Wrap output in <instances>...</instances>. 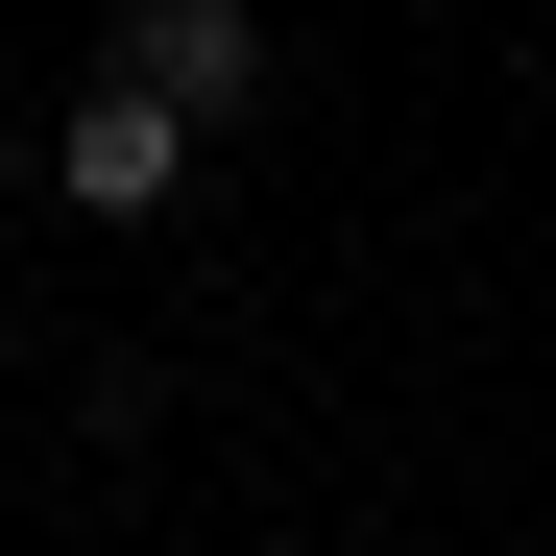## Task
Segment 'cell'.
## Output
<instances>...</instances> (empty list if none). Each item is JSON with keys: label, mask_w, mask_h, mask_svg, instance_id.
Returning <instances> with one entry per match:
<instances>
[{"label": "cell", "mask_w": 556, "mask_h": 556, "mask_svg": "<svg viewBox=\"0 0 556 556\" xmlns=\"http://www.w3.org/2000/svg\"><path fill=\"white\" fill-rule=\"evenodd\" d=\"M194 146H218V122L169 98V73H98V98L49 122V194H73V218H169V194H194Z\"/></svg>", "instance_id": "cell-1"}, {"label": "cell", "mask_w": 556, "mask_h": 556, "mask_svg": "<svg viewBox=\"0 0 556 556\" xmlns=\"http://www.w3.org/2000/svg\"><path fill=\"white\" fill-rule=\"evenodd\" d=\"M0 194H25V146H0Z\"/></svg>", "instance_id": "cell-3"}, {"label": "cell", "mask_w": 556, "mask_h": 556, "mask_svg": "<svg viewBox=\"0 0 556 556\" xmlns=\"http://www.w3.org/2000/svg\"><path fill=\"white\" fill-rule=\"evenodd\" d=\"M122 73H169L194 122H242L266 98V25H242V0H122Z\"/></svg>", "instance_id": "cell-2"}]
</instances>
